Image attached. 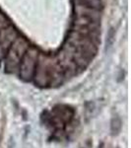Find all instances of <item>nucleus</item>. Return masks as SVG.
I'll list each match as a JSON object with an SVG mask.
<instances>
[{
  "label": "nucleus",
  "instance_id": "1",
  "mask_svg": "<svg viewBox=\"0 0 131 148\" xmlns=\"http://www.w3.org/2000/svg\"><path fill=\"white\" fill-rule=\"evenodd\" d=\"M34 76L35 84L40 87L54 86L61 83L60 71H57L55 67L47 63V61L44 62L40 60V62L37 63Z\"/></svg>",
  "mask_w": 131,
  "mask_h": 148
},
{
  "label": "nucleus",
  "instance_id": "2",
  "mask_svg": "<svg viewBox=\"0 0 131 148\" xmlns=\"http://www.w3.org/2000/svg\"><path fill=\"white\" fill-rule=\"evenodd\" d=\"M38 63V52L31 49L25 52L20 62V76L24 81H31L35 75Z\"/></svg>",
  "mask_w": 131,
  "mask_h": 148
},
{
  "label": "nucleus",
  "instance_id": "3",
  "mask_svg": "<svg viewBox=\"0 0 131 148\" xmlns=\"http://www.w3.org/2000/svg\"><path fill=\"white\" fill-rule=\"evenodd\" d=\"M26 51H27V45L23 40H19L13 45L10 51L7 52L5 59V68L7 71L10 72L17 67L22 60Z\"/></svg>",
  "mask_w": 131,
  "mask_h": 148
},
{
  "label": "nucleus",
  "instance_id": "4",
  "mask_svg": "<svg viewBox=\"0 0 131 148\" xmlns=\"http://www.w3.org/2000/svg\"><path fill=\"white\" fill-rule=\"evenodd\" d=\"M0 39V60L6 56L7 51H8L10 44L13 42L14 38L13 35L9 34V33H5V35L1 36Z\"/></svg>",
  "mask_w": 131,
  "mask_h": 148
},
{
  "label": "nucleus",
  "instance_id": "5",
  "mask_svg": "<svg viewBox=\"0 0 131 148\" xmlns=\"http://www.w3.org/2000/svg\"><path fill=\"white\" fill-rule=\"evenodd\" d=\"M79 3L81 5H84L87 8H91V9H99L102 6V3L100 0H80Z\"/></svg>",
  "mask_w": 131,
  "mask_h": 148
}]
</instances>
